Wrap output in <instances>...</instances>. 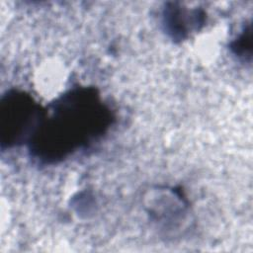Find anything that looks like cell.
I'll list each match as a JSON object with an SVG mask.
<instances>
[{"mask_svg":"<svg viewBox=\"0 0 253 253\" xmlns=\"http://www.w3.org/2000/svg\"><path fill=\"white\" fill-rule=\"evenodd\" d=\"M115 116L94 87H74L42 109L28 141L33 158L55 164L92 145L114 125Z\"/></svg>","mask_w":253,"mask_h":253,"instance_id":"obj_1","label":"cell"},{"mask_svg":"<svg viewBox=\"0 0 253 253\" xmlns=\"http://www.w3.org/2000/svg\"><path fill=\"white\" fill-rule=\"evenodd\" d=\"M42 109L27 92L12 89L0 100V145L12 148L30 140Z\"/></svg>","mask_w":253,"mask_h":253,"instance_id":"obj_2","label":"cell"},{"mask_svg":"<svg viewBox=\"0 0 253 253\" xmlns=\"http://www.w3.org/2000/svg\"><path fill=\"white\" fill-rule=\"evenodd\" d=\"M206 12L201 8H188L177 2L165 4L161 23L164 32L174 42H182L198 32L206 23Z\"/></svg>","mask_w":253,"mask_h":253,"instance_id":"obj_3","label":"cell"},{"mask_svg":"<svg viewBox=\"0 0 253 253\" xmlns=\"http://www.w3.org/2000/svg\"><path fill=\"white\" fill-rule=\"evenodd\" d=\"M188 210L184 196L175 189H163L158 191V198L153 199L149 206V214L155 222L173 224L172 219L177 220L181 213H186Z\"/></svg>","mask_w":253,"mask_h":253,"instance_id":"obj_4","label":"cell"},{"mask_svg":"<svg viewBox=\"0 0 253 253\" xmlns=\"http://www.w3.org/2000/svg\"><path fill=\"white\" fill-rule=\"evenodd\" d=\"M230 49L233 54L239 58L251 56V26L244 27L241 33L230 43Z\"/></svg>","mask_w":253,"mask_h":253,"instance_id":"obj_5","label":"cell"}]
</instances>
